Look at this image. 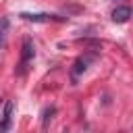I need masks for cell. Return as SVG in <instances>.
I'll use <instances>...</instances> for the list:
<instances>
[{
    "label": "cell",
    "instance_id": "obj_1",
    "mask_svg": "<svg viewBox=\"0 0 133 133\" xmlns=\"http://www.w3.org/2000/svg\"><path fill=\"white\" fill-rule=\"evenodd\" d=\"M33 56H35V48H33V42L29 39V37H25L23 39V48H21V62H19V75H23L25 73V69H27V64L33 60Z\"/></svg>",
    "mask_w": 133,
    "mask_h": 133
},
{
    "label": "cell",
    "instance_id": "obj_2",
    "mask_svg": "<svg viewBox=\"0 0 133 133\" xmlns=\"http://www.w3.org/2000/svg\"><path fill=\"white\" fill-rule=\"evenodd\" d=\"M94 60V54H85V56H79L77 60H75V64H73V71H71V79H73V83L87 71V66H89V62Z\"/></svg>",
    "mask_w": 133,
    "mask_h": 133
},
{
    "label": "cell",
    "instance_id": "obj_3",
    "mask_svg": "<svg viewBox=\"0 0 133 133\" xmlns=\"http://www.w3.org/2000/svg\"><path fill=\"white\" fill-rule=\"evenodd\" d=\"M25 21L31 23H50V21H64V17H56V15H48V12H21L19 15Z\"/></svg>",
    "mask_w": 133,
    "mask_h": 133
},
{
    "label": "cell",
    "instance_id": "obj_4",
    "mask_svg": "<svg viewBox=\"0 0 133 133\" xmlns=\"http://www.w3.org/2000/svg\"><path fill=\"white\" fill-rule=\"evenodd\" d=\"M10 121H12V102L6 100L4 102V110H2V123H0V133H6L10 129Z\"/></svg>",
    "mask_w": 133,
    "mask_h": 133
},
{
    "label": "cell",
    "instance_id": "obj_5",
    "mask_svg": "<svg viewBox=\"0 0 133 133\" xmlns=\"http://www.w3.org/2000/svg\"><path fill=\"white\" fill-rule=\"evenodd\" d=\"M131 17H133L131 6H116V8L112 10V21H114V23H127Z\"/></svg>",
    "mask_w": 133,
    "mask_h": 133
},
{
    "label": "cell",
    "instance_id": "obj_6",
    "mask_svg": "<svg viewBox=\"0 0 133 133\" xmlns=\"http://www.w3.org/2000/svg\"><path fill=\"white\" fill-rule=\"evenodd\" d=\"M6 35H8V19H2V46H6Z\"/></svg>",
    "mask_w": 133,
    "mask_h": 133
},
{
    "label": "cell",
    "instance_id": "obj_7",
    "mask_svg": "<svg viewBox=\"0 0 133 133\" xmlns=\"http://www.w3.org/2000/svg\"><path fill=\"white\" fill-rule=\"evenodd\" d=\"M48 114H54V108H46V110H44V118H42V125H44V127L48 125V118H52V116H48Z\"/></svg>",
    "mask_w": 133,
    "mask_h": 133
}]
</instances>
